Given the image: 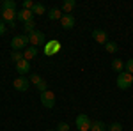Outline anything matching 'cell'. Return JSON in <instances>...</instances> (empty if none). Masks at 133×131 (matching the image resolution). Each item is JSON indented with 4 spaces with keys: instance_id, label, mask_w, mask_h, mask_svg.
Wrapping results in <instances>:
<instances>
[{
    "instance_id": "obj_30",
    "label": "cell",
    "mask_w": 133,
    "mask_h": 131,
    "mask_svg": "<svg viewBox=\"0 0 133 131\" xmlns=\"http://www.w3.org/2000/svg\"><path fill=\"white\" fill-rule=\"evenodd\" d=\"M48 131H57V129H48Z\"/></svg>"
},
{
    "instance_id": "obj_18",
    "label": "cell",
    "mask_w": 133,
    "mask_h": 131,
    "mask_svg": "<svg viewBox=\"0 0 133 131\" xmlns=\"http://www.w3.org/2000/svg\"><path fill=\"white\" fill-rule=\"evenodd\" d=\"M23 30H25V34L29 36V34H32V32L36 30V21H27V23H23Z\"/></svg>"
},
{
    "instance_id": "obj_16",
    "label": "cell",
    "mask_w": 133,
    "mask_h": 131,
    "mask_svg": "<svg viewBox=\"0 0 133 131\" xmlns=\"http://www.w3.org/2000/svg\"><path fill=\"white\" fill-rule=\"evenodd\" d=\"M48 18L50 20H61L62 18V9H59V7H51L50 11H48Z\"/></svg>"
},
{
    "instance_id": "obj_22",
    "label": "cell",
    "mask_w": 133,
    "mask_h": 131,
    "mask_svg": "<svg viewBox=\"0 0 133 131\" xmlns=\"http://www.w3.org/2000/svg\"><path fill=\"white\" fill-rule=\"evenodd\" d=\"M0 7L2 9H16V2L14 0H4Z\"/></svg>"
},
{
    "instance_id": "obj_15",
    "label": "cell",
    "mask_w": 133,
    "mask_h": 131,
    "mask_svg": "<svg viewBox=\"0 0 133 131\" xmlns=\"http://www.w3.org/2000/svg\"><path fill=\"white\" fill-rule=\"evenodd\" d=\"M112 69L115 71L117 74H119V73H123V71H124V62L121 60L119 57H115V59L112 60Z\"/></svg>"
},
{
    "instance_id": "obj_9",
    "label": "cell",
    "mask_w": 133,
    "mask_h": 131,
    "mask_svg": "<svg viewBox=\"0 0 133 131\" xmlns=\"http://www.w3.org/2000/svg\"><path fill=\"white\" fill-rule=\"evenodd\" d=\"M16 14H18L16 9H2V12H0V20L5 21V23L16 21Z\"/></svg>"
},
{
    "instance_id": "obj_26",
    "label": "cell",
    "mask_w": 133,
    "mask_h": 131,
    "mask_svg": "<svg viewBox=\"0 0 133 131\" xmlns=\"http://www.w3.org/2000/svg\"><path fill=\"white\" fill-rule=\"evenodd\" d=\"M57 131H69V124H68V122H59Z\"/></svg>"
},
{
    "instance_id": "obj_10",
    "label": "cell",
    "mask_w": 133,
    "mask_h": 131,
    "mask_svg": "<svg viewBox=\"0 0 133 131\" xmlns=\"http://www.w3.org/2000/svg\"><path fill=\"white\" fill-rule=\"evenodd\" d=\"M16 20H20L21 23H27V21L34 20V12L30 9H20L18 14H16Z\"/></svg>"
},
{
    "instance_id": "obj_28",
    "label": "cell",
    "mask_w": 133,
    "mask_h": 131,
    "mask_svg": "<svg viewBox=\"0 0 133 131\" xmlns=\"http://www.w3.org/2000/svg\"><path fill=\"white\" fill-rule=\"evenodd\" d=\"M32 7H34V2H32V0H23V9H30L32 11Z\"/></svg>"
},
{
    "instance_id": "obj_23",
    "label": "cell",
    "mask_w": 133,
    "mask_h": 131,
    "mask_svg": "<svg viewBox=\"0 0 133 131\" xmlns=\"http://www.w3.org/2000/svg\"><path fill=\"white\" fill-rule=\"evenodd\" d=\"M21 59H23V51H12L11 53V60L14 62V64H18Z\"/></svg>"
},
{
    "instance_id": "obj_5",
    "label": "cell",
    "mask_w": 133,
    "mask_h": 131,
    "mask_svg": "<svg viewBox=\"0 0 133 131\" xmlns=\"http://www.w3.org/2000/svg\"><path fill=\"white\" fill-rule=\"evenodd\" d=\"M29 41H30V46H41V44H46V36L43 34L41 30H34L32 34H29Z\"/></svg>"
},
{
    "instance_id": "obj_20",
    "label": "cell",
    "mask_w": 133,
    "mask_h": 131,
    "mask_svg": "<svg viewBox=\"0 0 133 131\" xmlns=\"http://www.w3.org/2000/svg\"><path fill=\"white\" fill-rule=\"evenodd\" d=\"M32 12H34V14H46V7H44L43 4H34Z\"/></svg>"
},
{
    "instance_id": "obj_19",
    "label": "cell",
    "mask_w": 133,
    "mask_h": 131,
    "mask_svg": "<svg viewBox=\"0 0 133 131\" xmlns=\"http://www.w3.org/2000/svg\"><path fill=\"white\" fill-rule=\"evenodd\" d=\"M91 131H107V126L101 121H94L91 124Z\"/></svg>"
},
{
    "instance_id": "obj_24",
    "label": "cell",
    "mask_w": 133,
    "mask_h": 131,
    "mask_svg": "<svg viewBox=\"0 0 133 131\" xmlns=\"http://www.w3.org/2000/svg\"><path fill=\"white\" fill-rule=\"evenodd\" d=\"M107 131H123V124H119V122H112L110 126H107Z\"/></svg>"
},
{
    "instance_id": "obj_31",
    "label": "cell",
    "mask_w": 133,
    "mask_h": 131,
    "mask_svg": "<svg viewBox=\"0 0 133 131\" xmlns=\"http://www.w3.org/2000/svg\"><path fill=\"white\" fill-rule=\"evenodd\" d=\"M0 12H2V11H0Z\"/></svg>"
},
{
    "instance_id": "obj_3",
    "label": "cell",
    "mask_w": 133,
    "mask_h": 131,
    "mask_svg": "<svg viewBox=\"0 0 133 131\" xmlns=\"http://www.w3.org/2000/svg\"><path fill=\"white\" fill-rule=\"evenodd\" d=\"M62 50V44H61V41L59 39H51V41H48L46 44H44V55L46 57H53V55H57L59 51Z\"/></svg>"
},
{
    "instance_id": "obj_25",
    "label": "cell",
    "mask_w": 133,
    "mask_h": 131,
    "mask_svg": "<svg viewBox=\"0 0 133 131\" xmlns=\"http://www.w3.org/2000/svg\"><path fill=\"white\" fill-rule=\"evenodd\" d=\"M124 71L130 73V74H133V59H130V60L124 62Z\"/></svg>"
},
{
    "instance_id": "obj_13",
    "label": "cell",
    "mask_w": 133,
    "mask_h": 131,
    "mask_svg": "<svg viewBox=\"0 0 133 131\" xmlns=\"http://www.w3.org/2000/svg\"><path fill=\"white\" fill-rule=\"evenodd\" d=\"M37 53H39V50H37L36 46H29L27 50L23 51V59H27V60L30 62V60H34V59L37 57Z\"/></svg>"
},
{
    "instance_id": "obj_2",
    "label": "cell",
    "mask_w": 133,
    "mask_h": 131,
    "mask_svg": "<svg viewBox=\"0 0 133 131\" xmlns=\"http://www.w3.org/2000/svg\"><path fill=\"white\" fill-rule=\"evenodd\" d=\"M131 85H133V74L126 73V71H123V73H119V74H117V87H119L121 91L130 89Z\"/></svg>"
},
{
    "instance_id": "obj_21",
    "label": "cell",
    "mask_w": 133,
    "mask_h": 131,
    "mask_svg": "<svg viewBox=\"0 0 133 131\" xmlns=\"http://www.w3.org/2000/svg\"><path fill=\"white\" fill-rule=\"evenodd\" d=\"M29 81H30V83L34 85V87H37V85H39V83L43 81V78L39 76V74H36V73H32V74H30V78H29Z\"/></svg>"
},
{
    "instance_id": "obj_14",
    "label": "cell",
    "mask_w": 133,
    "mask_h": 131,
    "mask_svg": "<svg viewBox=\"0 0 133 131\" xmlns=\"http://www.w3.org/2000/svg\"><path fill=\"white\" fill-rule=\"evenodd\" d=\"M75 7H76V0H64L62 2V11L66 14H71Z\"/></svg>"
},
{
    "instance_id": "obj_7",
    "label": "cell",
    "mask_w": 133,
    "mask_h": 131,
    "mask_svg": "<svg viewBox=\"0 0 133 131\" xmlns=\"http://www.w3.org/2000/svg\"><path fill=\"white\" fill-rule=\"evenodd\" d=\"M12 87H14V91H18V92H25V91H29L30 81H29V78H25V76H18L16 80L12 81Z\"/></svg>"
},
{
    "instance_id": "obj_29",
    "label": "cell",
    "mask_w": 133,
    "mask_h": 131,
    "mask_svg": "<svg viewBox=\"0 0 133 131\" xmlns=\"http://www.w3.org/2000/svg\"><path fill=\"white\" fill-rule=\"evenodd\" d=\"M5 30H7V29H5V21L0 20V36H4V34H5Z\"/></svg>"
},
{
    "instance_id": "obj_1",
    "label": "cell",
    "mask_w": 133,
    "mask_h": 131,
    "mask_svg": "<svg viewBox=\"0 0 133 131\" xmlns=\"http://www.w3.org/2000/svg\"><path fill=\"white\" fill-rule=\"evenodd\" d=\"M29 46H30V41H29V36L27 34L14 36L11 39V48H12V51H25Z\"/></svg>"
},
{
    "instance_id": "obj_6",
    "label": "cell",
    "mask_w": 133,
    "mask_h": 131,
    "mask_svg": "<svg viewBox=\"0 0 133 131\" xmlns=\"http://www.w3.org/2000/svg\"><path fill=\"white\" fill-rule=\"evenodd\" d=\"M91 119L85 115V113H80L76 117V129L78 131H91Z\"/></svg>"
},
{
    "instance_id": "obj_8",
    "label": "cell",
    "mask_w": 133,
    "mask_h": 131,
    "mask_svg": "<svg viewBox=\"0 0 133 131\" xmlns=\"http://www.w3.org/2000/svg\"><path fill=\"white\" fill-rule=\"evenodd\" d=\"M92 39L96 41L98 44H103V46H105V44L108 43V34L103 30V29H94V30H92Z\"/></svg>"
},
{
    "instance_id": "obj_11",
    "label": "cell",
    "mask_w": 133,
    "mask_h": 131,
    "mask_svg": "<svg viewBox=\"0 0 133 131\" xmlns=\"http://www.w3.org/2000/svg\"><path fill=\"white\" fill-rule=\"evenodd\" d=\"M75 16L73 14H62V18H61V25H62V29H66V30H71L73 27H75Z\"/></svg>"
},
{
    "instance_id": "obj_27",
    "label": "cell",
    "mask_w": 133,
    "mask_h": 131,
    "mask_svg": "<svg viewBox=\"0 0 133 131\" xmlns=\"http://www.w3.org/2000/svg\"><path fill=\"white\" fill-rule=\"evenodd\" d=\"M36 89H37V91H39V92H44V91H48V83H46V81L43 80L41 83H39V85L36 87Z\"/></svg>"
},
{
    "instance_id": "obj_17",
    "label": "cell",
    "mask_w": 133,
    "mask_h": 131,
    "mask_svg": "<svg viewBox=\"0 0 133 131\" xmlns=\"http://www.w3.org/2000/svg\"><path fill=\"white\" fill-rule=\"evenodd\" d=\"M105 50L114 55V53H117V51H119V44H117V43H114V41H108V43L105 44Z\"/></svg>"
},
{
    "instance_id": "obj_12",
    "label": "cell",
    "mask_w": 133,
    "mask_h": 131,
    "mask_svg": "<svg viewBox=\"0 0 133 131\" xmlns=\"http://www.w3.org/2000/svg\"><path fill=\"white\" fill-rule=\"evenodd\" d=\"M16 71L20 73V76L27 74V73H30V62L27 60V59H21V60L16 64Z\"/></svg>"
},
{
    "instance_id": "obj_4",
    "label": "cell",
    "mask_w": 133,
    "mask_h": 131,
    "mask_svg": "<svg viewBox=\"0 0 133 131\" xmlns=\"http://www.w3.org/2000/svg\"><path fill=\"white\" fill-rule=\"evenodd\" d=\"M39 99H41V105L44 106V108H48V110H51V108L55 106V94H53L50 89L44 91V92H41Z\"/></svg>"
}]
</instances>
